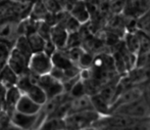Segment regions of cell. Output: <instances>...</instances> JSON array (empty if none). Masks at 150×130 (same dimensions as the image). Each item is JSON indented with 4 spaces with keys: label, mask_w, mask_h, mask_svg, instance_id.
I'll return each instance as SVG.
<instances>
[{
    "label": "cell",
    "mask_w": 150,
    "mask_h": 130,
    "mask_svg": "<svg viewBox=\"0 0 150 130\" xmlns=\"http://www.w3.org/2000/svg\"><path fill=\"white\" fill-rule=\"evenodd\" d=\"M101 117L94 110L71 113L64 118L67 130H82L93 127Z\"/></svg>",
    "instance_id": "6da1fadb"
},
{
    "label": "cell",
    "mask_w": 150,
    "mask_h": 130,
    "mask_svg": "<svg viewBox=\"0 0 150 130\" xmlns=\"http://www.w3.org/2000/svg\"><path fill=\"white\" fill-rule=\"evenodd\" d=\"M47 117V114L43 110L36 115L22 114L14 111L10 117V122L25 130H39Z\"/></svg>",
    "instance_id": "7a4b0ae2"
},
{
    "label": "cell",
    "mask_w": 150,
    "mask_h": 130,
    "mask_svg": "<svg viewBox=\"0 0 150 130\" xmlns=\"http://www.w3.org/2000/svg\"><path fill=\"white\" fill-rule=\"evenodd\" d=\"M111 114L124 115V116H128L130 118L141 120V119L150 118V106L142 97V99H138L132 104L115 109L111 112Z\"/></svg>",
    "instance_id": "3957f363"
},
{
    "label": "cell",
    "mask_w": 150,
    "mask_h": 130,
    "mask_svg": "<svg viewBox=\"0 0 150 130\" xmlns=\"http://www.w3.org/2000/svg\"><path fill=\"white\" fill-rule=\"evenodd\" d=\"M53 64L51 56L45 51L34 52L29 61V71L37 77L50 74Z\"/></svg>",
    "instance_id": "277c9868"
},
{
    "label": "cell",
    "mask_w": 150,
    "mask_h": 130,
    "mask_svg": "<svg viewBox=\"0 0 150 130\" xmlns=\"http://www.w3.org/2000/svg\"><path fill=\"white\" fill-rule=\"evenodd\" d=\"M38 85L44 90V92L47 95L48 99L59 96V95L65 93L63 83L54 77H52L50 74L39 77V79H38Z\"/></svg>",
    "instance_id": "5b68a950"
},
{
    "label": "cell",
    "mask_w": 150,
    "mask_h": 130,
    "mask_svg": "<svg viewBox=\"0 0 150 130\" xmlns=\"http://www.w3.org/2000/svg\"><path fill=\"white\" fill-rule=\"evenodd\" d=\"M142 97H143V87L139 86V85H133V86L120 91L119 94H117L115 103L111 106V112L115 109L120 108L122 106H126V104H132L134 101H138V99H142Z\"/></svg>",
    "instance_id": "8992f818"
},
{
    "label": "cell",
    "mask_w": 150,
    "mask_h": 130,
    "mask_svg": "<svg viewBox=\"0 0 150 130\" xmlns=\"http://www.w3.org/2000/svg\"><path fill=\"white\" fill-rule=\"evenodd\" d=\"M150 11V0H127L124 14L131 20H137Z\"/></svg>",
    "instance_id": "52a82bcc"
},
{
    "label": "cell",
    "mask_w": 150,
    "mask_h": 130,
    "mask_svg": "<svg viewBox=\"0 0 150 130\" xmlns=\"http://www.w3.org/2000/svg\"><path fill=\"white\" fill-rule=\"evenodd\" d=\"M29 61H30V57H28L13 47L10 53L7 65L18 76H23L29 72Z\"/></svg>",
    "instance_id": "ba28073f"
},
{
    "label": "cell",
    "mask_w": 150,
    "mask_h": 130,
    "mask_svg": "<svg viewBox=\"0 0 150 130\" xmlns=\"http://www.w3.org/2000/svg\"><path fill=\"white\" fill-rule=\"evenodd\" d=\"M69 33L61 24H56L51 27L49 39L53 42L58 50H65L67 45Z\"/></svg>",
    "instance_id": "9c48e42d"
},
{
    "label": "cell",
    "mask_w": 150,
    "mask_h": 130,
    "mask_svg": "<svg viewBox=\"0 0 150 130\" xmlns=\"http://www.w3.org/2000/svg\"><path fill=\"white\" fill-rule=\"evenodd\" d=\"M23 95V92L20 90L18 86H13L10 87V88L6 89V93H5V97H4V101L2 106H4L5 111L8 114V116L11 117V115L14 113L16 108V104H18V101L21 99Z\"/></svg>",
    "instance_id": "30bf717a"
},
{
    "label": "cell",
    "mask_w": 150,
    "mask_h": 130,
    "mask_svg": "<svg viewBox=\"0 0 150 130\" xmlns=\"http://www.w3.org/2000/svg\"><path fill=\"white\" fill-rule=\"evenodd\" d=\"M42 109H43V106L34 101L28 95L23 94L21 99L18 101V104H16V111L18 113H22V114L36 115V114H39L42 111Z\"/></svg>",
    "instance_id": "8fae6325"
},
{
    "label": "cell",
    "mask_w": 150,
    "mask_h": 130,
    "mask_svg": "<svg viewBox=\"0 0 150 130\" xmlns=\"http://www.w3.org/2000/svg\"><path fill=\"white\" fill-rule=\"evenodd\" d=\"M69 14L74 19H76L81 25L88 23L91 18L90 10L87 6V3L84 0H78L73 5L71 9L69 11Z\"/></svg>",
    "instance_id": "7c38bea8"
},
{
    "label": "cell",
    "mask_w": 150,
    "mask_h": 130,
    "mask_svg": "<svg viewBox=\"0 0 150 130\" xmlns=\"http://www.w3.org/2000/svg\"><path fill=\"white\" fill-rule=\"evenodd\" d=\"M140 46L141 39L138 30L126 33V35H125V48L129 52L137 55V57H138L139 51H140Z\"/></svg>",
    "instance_id": "4fadbf2b"
},
{
    "label": "cell",
    "mask_w": 150,
    "mask_h": 130,
    "mask_svg": "<svg viewBox=\"0 0 150 130\" xmlns=\"http://www.w3.org/2000/svg\"><path fill=\"white\" fill-rule=\"evenodd\" d=\"M20 76L11 69L8 65H6L0 71V84L3 85L6 89L18 85Z\"/></svg>",
    "instance_id": "5bb4252c"
},
{
    "label": "cell",
    "mask_w": 150,
    "mask_h": 130,
    "mask_svg": "<svg viewBox=\"0 0 150 130\" xmlns=\"http://www.w3.org/2000/svg\"><path fill=\"white\" fill-rule=\"evenodd\" d=\"M91 110H94V109H93V104L90 95L86 94L83 95V96L77 97V99H71L69 114H71V113H78V112H84V111H91Z\"/></svg>",
    "instance_id": "9a60e30c"
},
{
    "label": "cell",
    "mask_w": 150,
    "mask_h": 130,
    "mask_svg": "<svg viewBox=\"0 0 150 130\" xmlns=\"http://www.w3.org/2000/svg\"><path fill=\"white\" fill-rule=\"evenodd\" d=\"M51 59H52V64H53V67L58 68V69L63 70V71L76 66V64H74L71 61V59L69 57V55H67L65 50L57 49L52 54Z\"/></svg>",
    "instance_id": "2e32d148"
},
{
    "label": "cell",
    "mask_w": 150,
    "mask_h": 130,
    "mask_svg": "<svg viewBox=\"0 0 150 130\" xmlns=\"http://www.w3.org/2000/svg\"><path fill=\"white\" fill-rule=\"evenodd\" d=\"M18 25L14 23L7 22L4 24H0V41H7L14 44L12 41L16 35H18Z\"/></svg>",
    "instance_id": "e0dca14e"
},
{
    "label": "cell",
    "mask_w": 150,
    "mask_h": 130,
    "mask_svg": "<svg viewBox=\"0 0 150 130\" xmlns=\"http://www.w3.org/2000/svg\"><path fill=\"white\" fill-rule=\"evenodd\" d=\"M91 101H92L93 109L96 111L100 116H108L111 113V106L101 96L99 93L91 95Z\"/></svg>",
    "instance_id": "ac0fdd59"
},
{
    "label": "cell",
    "mask_w": 150,
    "mask_h": 130,
    "mask_svg": "<svg viewBox=\"0 0 150 130\" xmlns=\"http://www.w3.org/2000/svg\"><path fill=\"white\" fill-rule=\"evenodd\" d=\"M24 94L28 95L34 101L41 104V106H44L48 101V97L46 95V93L44 92V90L38 84H32Z\"/></svg>",
    "instance_id": "d6986e66"
},
{
    "label": "cell",
    "mask_w": 150,
    "mask_h": 130,
    "mask_svg": "<svg viewBox=\"0 0 150 130\" xmlns=\"http://www.w3.org/2000/svg\"><path fill=\"white\" fill-rule=\"evenodd\" d=\"M28 39H29V42H30L32 50H33V53L44 51L47 39H45L43 36L40 35L38 32L30 34V35L28 36Z\"/></svg>",
    "instance_id": "ffe728a7"
},
{
    "label": "cell",
    "mask_w": 150,
    "mask_h": 130,
    "mask_svg": "<svg viewBox=\"0 0 150 130\" xmlns=\"http://www.w3.org/2000/svg\"><path fill=\"white\" fill-rule=\"evenodd\" d=\"M39 130H67L64 119L47 117Z\"/></svg>",
    "instance_id": "44dd1931"
},
{
    "label": "cell",
    "mask_w": 150,
    "mask_h": 130,
    "mask_svg": "<svg viewBox=\"0 0 150 130\" xmlns=\"http://www.w3.org/2000/svg\"><path fill=\"white\" fill-rule=\"evenodd\" d=\"M13 47L16 49H18V51L24 53L25 55H27L28 57H31L33 54V50L31 48L30 42H29L28 36L26 35H21L18 36L16 42L13 44Z\"/></svg>",
    "instance_id": "7402d4cb"
},
{
    "label": "cell",
    "mask_w": 150,
    "mask_h": 130,
    "mask_svg": "<svg viewBox=\"0 0 150 130\" xmlns=\"http://www.w3.org/2000/svg\"><path fill=\"white\" fill-rule=\"evenodd\" d=\"M13 44L7 41H0V71L7 65Z\"/></svg>",
    "instance_id": "603a6c76"
},
{
    "label": "cell",
    "mask_w": 150,
    "mask_h": 130,
    "mask_svg": "<svg viewBox=\"0 0 150 130\" xmlns=\"http://www.w3.org/2000/svg\"><path fill=\"white\" fill-rule=\"evenodd\" d=\"M87 94V89H86V85L85 82L80 77L79 80L75 83L71 89L69 90V95L71 99H77V97L83 96V95Z\"/></svg>",
    "instance_id": "cb8c5ba5"
},
{
    "label": "cell",
    "mask_w": 150,
    "mask_h": 130,
    "mask_svg": "<svg viewBox=\"0 0 150 130\" xmlns=\"http://www.w3.org/2000/svg\"><path fill=\"white\" fill-rule=\"evenodd\" d=\"M137 30L150 36V11L136 20Z\"/></svg>",
    "instance_id": "d4e9b609"
},
{
    "label": "cell",
    "mask_w": 150,
    "mask_h": 130,
    "mask_svg": "<svg viewBox=\"0 0 150 130\" xmlns=\"http://www.w3.org/2000/svg\"><path fill=\"white\" fill-rule=\"evenodd\" d=\"M48 14H50L47 11V9H46V7L44 6L42 1L37 2V3L34 5L33 11H32V16H33L35 20H39V21L45 20Z\"/></svg>",
    "instance_id": "484cf974"
},
{
    "label": "cell",
    "mask_w": 150,
    "mask_h": 130,
    "mask_svg": "<svg viewBox=\"0 0 150 130\" xmlns=\"http://www.w3.org/2000/svg\"><path fill=\"white\" fill-rule=\"evenodd\" d=\"M94 56L92 55V53H90L87 50H84L83 54H82L81 59H80L79 63H78V67L81 70H87L91 69L93 67L94 64Z\"/></svg>",
    "instance_id": "4316f807"
},
{
    "label": "cell",
    "mask_w": 150,
    "mask_h": 130,
    "mask_svg": "<svg viewBox=\"0 0 150 130\" xmlns=\"http://www.w3.org/2000/svg\"><path fill=\"white\" fill-rule=\"evenodd\" d=\"M43 2L44 6L46 7L47 11L50 14H58L62 12L63 7L61 6L60 2L58 0H41Z\"/></svg>",
    "instance_id": "83f0119b"
},
{
    "label": "cell",
    "mask_w": 150,
    "mask_h": 130,
    "mask_svg": "<svg viewBox=\"0 0 150 130\" xmlns=\"http://www.w3.org/2000/svg\"><path fill=\"white\" fill-rule=\"evenodd\" d=\"M61 25H62V26L67 29V31L69 32V34H71V33H77V32H79L80 27H81V24H80V23L78 22L76 19H74L71 14H69V16L65 19L64 23H63V24H61Z\"/></svg>",
    "instance_id": "f1b7e54d"
},
{
    "label": "cell",
    "mask_w": 150,
    "mask_h": 130,
    "mask_svg": "<svg viewBox=\"0 0 150 130\" xmlns=\"http://www.w3.org/2000/svg\"><path fill=\"white\" fill-rule=\"evenodd\" d=\"M84 50L85 49H83L82 47H74V48H69V49H65V51H67L69 57L71 59V61L78 66V63H79Z\"/></svg>",
    "instance_id": "f546056e"
},
{
    "label": "cell",
    "mask_w": 150,
    "mask_h": 130,
    "mask_svg": "<svg viewBox=\"0 0 150 130\" xmlns=\"http://www.w3.org/2000/svg\"><path fill=\"white\" fill-rule=\"evenodd\" d=\"M126 3L127 0H112V1H110V4H109V8L115 14H124Z\"/></svg>",
    "instance_id": "4dcf8cb0"
},
{
    "label": "cell",
    "mask_w": 150,
    "mask_h": 130,
    "mask_svg": "<svg viewBox=\"0 0 150 130\" xmlns=\"http://www.w3.org/2000/svg\"><path fill=\"white\" fill-rule=\"evenodd\" d=\"M74 47H81V37H80V32H77V33H71L69 35L67 49L74 48Z\"/></svg>",
    "instance_id": "1f68e13d"
},
{
    "label": "cell",
    "mask_w": 150,
    "mask_h": 130,
    "mask_svg": "<svg viewBox=\"0 0 150 130\" xmlns=\"http://www.w3.org/2000/svg\"><path fill=\"white\" fill-rule=\"evenodd\" d=\"M143 87V99H145L148 106H150V79L146 81Z\"/></svg>",
    "instance_id": "d6a6232c"
},
{
    "label": "cell",
    "mask_w": 150,
    "mask_h": 130,
    "mask_svg": "<svg viewBox=\"0 0 150 130\" xmlns=\"http://www.w3.org/2000/svg\"><path fill=\"white\" fill-rule=\"evenodd\" d=\"M2 130H25V129H23V128H21V127L16 126V125H14L13 123L9 122Z\"/></svg>",
    "instance_id": "836d02e7"
},
{
    "label": "cell",
    "mask_w": 150,
    "mask_h": 130,
    "mask_svg": "<svg viewBox=\"0 0 150 130\" xmlns=\"http://www.w3.org/2000/svg\"><path fill=\"white\" fill-rule=\"evenodd\" d=\"M82 130H99L96 127H89V128H85V129H82Z\"/></svg>",
    "instance_id": "e575fe53"
},
{
    "label": "cell",
    "mask_w": 150,
    "mask_h": 130,
    "mask_svg": "<svg viewBox=\"0 0 150 130\" xmlns=\"http://www.w3.org/2000/svg\"><path fill=\"white\" fill-rule=\"evenodd\" d=\"M122 130H131L130 128H128V129H122Z\"/></svg>",
    "instance_id": "d590c367"
},
{
    "label": "cell",
    "mask_w": 150,
    "mask_h": 130,
    "mask_svg": "<svg viewBox=\"0 0 150 130\" xmlns=\"http://www.w3.org/2000/svg\"><path fill=\"white\" fill-rule=\"evenodd\" d=\"M109 1H112V0H109Z\"/></svg>",
    "instance_id": "8d00e7d4"
}]
</instances>
